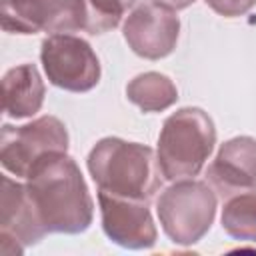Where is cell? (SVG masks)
<instances>
[{
    "label": "cell",
    "mask_w": 256,
    "mask_h": 256,
    "mask_svg": "<svg viewBox=\"0 0 256 256\" xmlns=\"http://www.w3.org/2000/svg\"><path fill=\"white\" fill-rule=\"evenodd\" d=\"M24 184L46 234H80L90 228L94 202L76 160L68 152L42 158L28 172Z\"/></svg>",
    "instance_id": "1"
},
{
    "label": "cell",
    "mask_w": 256,
    "mask_h": 256,
    "mask_svg": "<svg viewBox=\"0 0 256 256\" xmlns=\"http://www.w3.org/2000/svg\"><path fill=\"white\" fill-rule=\"evenodd\" d=\"M86 166L98 192L116 198L150 202L164 180L150 146L118 136L98 140L88 152Z\"/></svg>",
    "instance_id": "2"
},
{
    "label": "cell",
    "mask_w": 256,
    "mask_h": 256,
    "mask_svg": "<svg viewBox=\"0 0 256 256\" xmlns=\"http://www.w3.org/2000/svg\"><path fill=\"white\" fill-rule=\"evenodd\" d=\"M216 144L212 118L196 106L172 112L158 134L156 158L164 180L176 182L194 178L204 168Z\"/></svg>",
    "instance_id": "3"
},
{
    "label": "cell",
    "mask_w": 256,
    "mask_h": 256,
    "mask_svg": "<svg viewBox=\"0 0 256 256\" xmlns=\"http://www.w3.org/2000/svg\"><path fill=\"white\" fill-rule=\"evenodd\" d=\"M218 208L216 192L202 180L184 178L172 182L156 198V214L170 242L192 246L212 228Z\"/></svg>",
    "instance_id": "4"
},
{
    "label": "cell",
    "mask_w": 256,
    "mask_h": 256,
    "mask_svg": "<svg viewBox=\"0 0 256 256\" xmlns=\"http://www.w3.org/2000/svg\"><path fill=\"white\" fill-rule=\"evenodd\" d=\"M70 136L66 124L56 116H40L24 126H2L0 162L6 172L24 180L46 156L68 152Z\"/></svg>",
    "instance_id": "5"
},
{
    "label": "cell",
    "mask_w": 256,
    "mask_h": 256,
    "mask_svg": "<svg viewBox=\"0 0 256 256\" xmlns=\"http://www.w3.org/2000/svg\"><path fill=\"white\" fill-rule=\"evenodd\" d=\"M48 82L66 92H88L100 82V60L92 46L74 34H48L40 44Z\"/></svg>",
    "instance_id": "6"
},
{
    "label": "cell",
    "mask_w": 256,
    "mask_h": 256,
    "mask_svg": "<svg viewBox=\"0 0 256 256\" xmlns=\"http://www.w3.org/2000/svg\"><path fill=\"white\" fill-rule=\"evenodd\" d=\"M0 22L10 34H70L86 28V2L0 0Z\"/></svg>",
    "instance_id": "7"
},
{
    "label": "cell",
    "mask_w": 256,
    "mask_h": 256,
    "mask_svg": "<svg viewBox=\"0 0 256 256\" xmlns=\"http://www.w3.org/2000/svg\"><path fill=\"white\" fill-rule=\"evenodd\" d=\"M122 36L136 56L160 60L172 54L176 48L180 36V18L174 10L158 4H142L126 16Z\"/></svg>",
    "instance_id": "8"
},
{
    "label": "cell",
    "mask_w": 256,
    "mask_h": 256,
    "mask_svg": "<svg viewBox=\"0 0 256 256\" xmlns=\"http://www.w3.org/2000/svg\"><path fill=\"white\" fill-rule=\"evenodd\" d=\"M102 230L110 242L126 250H148L156 244L158 230L148 208L150 202L116 198L98 192Z\"/></svg>",
    "instance_id": "9"
},
{
    "label": "cell",
    "mask_w": 256,
    "mask_h": 256,
    "mask_svg": "<svg viewBox=\"0 0 256 256\" xmlns=\"http://www.w3.org/2000/svg\"><path fill=\"white\" fill-rule=\"evenodd\" d=\"M44 236L46 232L28 200L24 180H14L4 174L0 194V254L20 256Z\"/></svg>",
    "instance_id": "10"
},
{
    "label": "cell",
    "mask_w": 256,
    "mask_h": 256,
    "mask_svg": "<svg viewBox=\"0 0 256 256\" xmlns=\"http://www.w3.org/2000/svg\"><path fill=\"white\" fill-rule=\"evenodd\" d=\"M206 178L222 198L256 186V138L234 136L226 140L206 168Z\"/></svg>",
    "instance_id": "11"
},
{
    "label": "cell",
    "mask_w": 256,
    "mask_h": 256,
    "mask_svg": "<svg viewBox=\"0 0 256 256\" xmlns=\"http://www.w3.org/2000/svg\"><path fill=\"white\" fill-rule=\"evenodd\" d=\"M46 96L44 80L30 62L18 64L2 76V108L10 118H30L40 112Z\"/></svg>",
    "instance_id": "12"
},
{
    "label": "cell",
    "mask_w": 256,
    "mask_h": 256,
    "mask_svg": "<svg viewBox=\"0 0 256 256\" xmlns=\"http://www.w3.org/2000/svg\"><path fill=\"white\" fill-rule=\"evenodd\" d=\"M126 98L142 112H162L178 100V88L166 74L142 72L128 82Z\"/></svg>",
    "instance_id": "13"
},
{
    "label": "cell",
    "mask_w": 256,
    "mask_h": 256,
    "mask_svg": "<svg viewBox=\"0 0 256 256\" xmlns=\"http://www.w3.org/2000/svg\"><path fill=\"white\" fill-rule=\"evenodd\" d=\"M220 222L230 238L256 242V186L226 196Z\"/></svg>",
    "instance_id": "14"
},
{
    "label": "cell",
    "mask_w": 256,
    "mask_h": 256,
    "mask_svg": "<svg viewBox=\"0 0 256 256\" xmlns=\"http://www.w3.org/2000/svg\"><path fill=\"white\" fill-rule=\"evenodd\" d=\"M86 2V32L96 36L116 28L136 0H84Z\"/></svg>",
    "instance_id": "15"
},
{
    "label": "cell",
    "mask_w": 256,
    "mask_h": 256,
    "mask_svg": "<svg viewBox=\"0 0 256 256\" xmlns=\"http://www.w3.org/2000/svg\"><path fill=\"white\" fill-rule=\"evenodd\" d=\"M206 6H210L216 14L226 18H236L246 12H250L256 4V0H204Z\"/></svg>",
    "instance_id": "16"
},
{
    "label": "cell",
    "mask_w": 256,
    "mask_h": 256,
    "mask_svg": "<svg viewBox=\"0 0 256 256\" xmlns=\"http://www.w3.org/2000/svg\"><path fill=\"white\" fill-rule=\"evenodd\" d=\"M194 2H196V0H152V4H158V6L168 8V10H174V12L184 10V8H188L190 4H194Z\"/></svg>",
    "instance_id": "17"
}]
</instances>
